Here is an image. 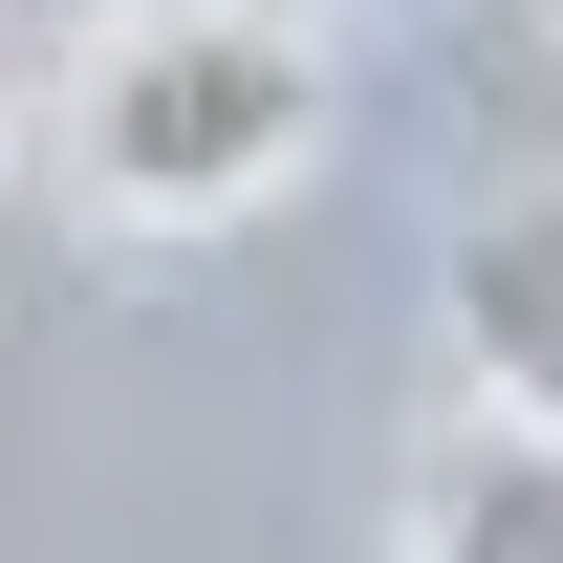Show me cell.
<instances>
[{
    "label": "cell",
    "mask_w": 563,
    "mask_h": 563,
    "mask_svg": "<svg viewBox=\"0 0 563 563\" xmlns=\"http://www.w3.org/2000/svg\"><path fill=\"white\" fill-rule=\"evenodd\" d=\"M303 152H325V44H303L282 0H131L66 66V109H44V174H66L87 217H131V239L261 217Z\"/></svg>",
    "instance_id": "cell-1"
},
{
    "label": "cell",
    "mask_w": 563,
    "mask_h": 563,
    "mask_svg": "<svg viewBox=\"0 0 563 563\" xmlns=\"http://www.w3.org/2000/svg\"><path fill=\"white\" fill-rule=\"evenodd\" d=\"M433 325H455V368H477V412L563 433V196L455 217V261H433Z\"/></svg>",
    "instance_id": "cell-2"
},
{
    "label": "cell",
    "mask_w": 563,
    "mask_h": 563,
    "mask_svg": "<svg viewBox=\"0 0 563 563\" xmlns=\"http://www.w3.org/2000/svg\"><path fill=\"white\" fill-rule=\"evenodd\" d=\"M412 563H563V433L455 412L433 477H412Z\"/></svg>",
    "instance_id": "cell-3"
},
{
    "label": "cell",
    "mask_w": 563,
    "mask_h": 563,
    "mask_svg": "<svg viewBox=\"0 0 563 563\" xmlns=\"http://www.w3.org/2000/svg\"><path fill=\"white\" fill-rule=\"evenodd\" d=\"M0 174H22V66H0Z\"/></svg>",
    "instance_id": "cell-4"
},
{
    "label": "cell",
    "mask_w": 563,
    "mask_h": 563,
    "mask_svg": "<svg viewBox=\"0 0 563 563\" xmlns=\"http://www.w3.org/2000/svg\"><path fill=\"white\" fill-rule=\"evenodd\" d=\"M542 22H563V0H542Z\"/></svg>",
    "instance_id": "cell-5"
}]
</instances>
